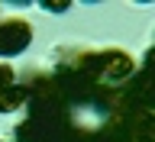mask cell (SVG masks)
Returning <instances> with one entry per match:
<instances>
[{"label":"cell","instance_id":"7a4b0ae2","mask_svg":"<svg viewBox=\"0 0 155 142\" xmlns=\"http://www.w3.org/2000/svg\"><path fill=\"white\" fill-rule=\"evenodd\" d=\"M32 45V26L19 16L0 19V61L3 58H16Z\"/></svg>","mask_w":155,"mask_h":142},{"label":"cell","instance_id":"6da1fadb","mask_svg":"<svg viewBox=\"0 0 155 142\" xmlns=\"http://www.w3.org/2000/svg\"><path fill=\"white\" fill-rule=\"evenodd\" d=\"M81 74L100 84H123L126 78L136 71V61L123 48H97V52H81L78 58Z\"/></svg>","mask_w":155,"mask_h":142},{"label":"cell","instance_id":"277c9868","mask_svg":"<svg viewBox=\"0 0 155 142\" xmlns=\"http://www.w3.org/2000/svg\"><path fill=\"white\" fill-rule=\"evenodd\" d=\"M13 81H16V74H13V68H10L7 61H0V91H3V87H10Z\"/></svg>","mask_w":155,"mask_h":142},{"label":"cell","instance_id":"3957f363","mask_svg":"<svg viewBox=\"0 0 155 142\" xmlns=\"http://www.w3.org/2000/svg\"><path fill=\"white\" fill-rule=\"evenodd\" d=\"M29 100H32L29 87L19 84V81H13L10 87H3V91H0V113H16V110L29 107Z\"/></svg>","mask_w":155,"mask_h":142},{"label":"cell","instance_id":"5b68a950","mask_svg":"<svg viewBox=\"0 0 155 142\" xmlns=\"http://www.w3.org/2000/svg\"><path fill=\"white\" fill-rule=\"evenodd\" d=\"M0 19H3V16H0Z\"/></svg>","mask_w":155,"mask_h":142}]
</instances>
